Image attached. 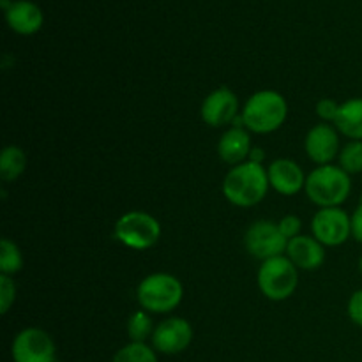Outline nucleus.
I'll use <instances>...</instances> for the list:
<instances>
[{"label":"nucleus","instance_id":"5","mask_svg":"<svg viewBox=\"0 0 362 362\" xmlns=\"http://www.w3.org/2000/svg\"><path fill=\"white\" fill-rule=\"evenodd\" d=\"M297 281H299L297 267L290 258H285L283 255L265 260L258 271V286L262 293L271 300L288 299L296 292Z\"/></svg>","mask_w":362,"mask_h":362},{"label":"nucleus","instance_id":"24","mask_svg":"<svg viewBox=\"0 0 362 362\" xmlns=\"http://www.w3.org/2000/svg\"><path fill=\"white\" fill-rule=\"evenodd\" d=\"M339 106H341V105H338L334 99H327V98L320 99V101H318V105H317L318 117H320V119H324L325 122L334 124L336 117H338V113H339Z\"/></svg>","mask_w":362,"mask_h":362},{"label":"nucleus","instance_id":"21","mask_svg":"<svg viewBox=\"0 0 362 362\" xmlns=\"http://www.w3.org/2000/svg\"><path fill=\"white\" fill-rule=\"evenodd\" d=\"M339 166L346 173H362V141L352 140L339 152Z\"/></svg>","mask_w":362,"mask_h":362},{"label":"nucleus","instance_id":"13","mask_svg":"<svg viewBox=\"0 0 362 362\" xmlns=\"http://www.w3.org/2000/svg\"><path fill=\"white\" fill-rule=\"evenodd\" d=\"M267 173L271 186L285 197H292L306 186V177L303 170L292 159H276L269 166Z\"/></svg>","mask_w":362,"mask_h":362},{"label":"nucleus","instance_id":"2","mask_svg":"<svg viewBox=\"0 0 362 362\" xmlns=\"http://www.w3.org/2000/svg\"><path fill=\"white\" fill-rule=\"evenodd\" d=\"M304 189H306L308 198L313 204L320 205L322 209L339 207L349 198L352 182H350V175L343 168L324 165L315 168L306 177Z\"/></svg>","mask_w":362,"mask_h":362},{"label":"nucleus","instance_id":"26","mask_svg":"<svg viewBox=\"0 0 362 362\" xmlns=\"http://www.w3.org/2000/svg\"><path fill=\"white\" fill-rule=\"evenodd\" d=\"M349 317L354 324H357L359 327H362V288L357 290L349 300Z\"/></svg>","mask_w":362,"mask_h":362},{"label":"nucleus","instance_id":"10","mask_svg":"<svg viewBox=\"0 0 362 362\" xmlns=\"http://www.w3.org/2000/svg\"><path fill=\"white\" fill-rule=\"evenodd\" d=\"M191 339H193V329H191L189 322L184 318H168L154 329L152 345L158 352L173 356V354L186 350Z\"/></svg>","mask_w":362,"mask_h":362},{"label":"nucleus","instance_id":"20","mask_svg":"<svg viewBox=\"0 0 362 362\" xmlns=\"http://www.w3.org/2000/svg\"><path fill=\"white\" fill-rule=\"evenodd\" d=\"M112 362H158L156 352L145 343H129L113 356Z\"/></svg>","mask_w":362,"mask_h":362},{"label":"nucleus","instance_id":"25","mask_svg":"<svg viewBox=\"0 0 362 362\" xmlns=\"http://www.w3.org/2000/svg\"><path fill=\"white\" fill-rule=\"evenodd\" d=\"M278 226H279V230H281L283 235L290 240V239H293V237L299 235L300 219L297 218V216H285V218L278 223Z\"/></svg>","mask_w":362,"mask_h":362},{"label":"nucleus","instance_id":"7","mask_svg":"<svg viewBox=\"0 0 362 362\" xmlns=\"http://www.w3.org/2000/svg\"><path fill=\"white\" fill-rule=\"evenodd\" d=\"M244 244L251 257L269 260V258L281 257L283 251H286L288 239L281 233L279 226L271 221H258L247 228Z\"/></svg>","mask_w":362,"mask_h":362},{"label":"nucleus","instance_id":"17","mask_svg":"<svg viewBox=\"0 0 362 362\" xmlns=\"http://www.w3.org/2000/svg\"><path fill=\"white\" fill-rule=\"evenodd\" d=\"M336 129L350 140L362 141V98L349 99L339 106V113L334 120Z\"/></svg>","mask_w":362,"mask_h":362},{"label":"nucleus","instance_id":"23","mask_svg":"<svg viewBox=\"0 0 362 362\" xmlns=\"http://www.w3.org/2000/svg\"><path fill=\"white\" fill-rule=\"evenodd\" d=\"M16 299V286L14 281L6 274H0V313L6 315L11 304Z\"/></svg>","mask_w":362,"mask_h":362},{"label":"nucleus","instance_id":"16","mask_svg":"<svg viewBox=\"0 0 362 362\" xmlns=\"http://www.w3.org/2000/svg\"><path fill=\"white\" fill-rule=\"evenodd\" d=\"M219 158L228 165H240L246 158H250L251 140L250 134L243 127H230L221 136L218 145Z\"/></svg>","mask_w":362,"mask_h":362},{"label":"nucleus","instance_id":"4","mask_svg":"<svg viewBox=\"0 0 362 362\" xmlns=\"http://www.w3.org/2000/svg\"><path fill=\"white\" fill-rule=\"evenodd\" d=\"M184 296V288L175 276L151 274L138 285L136 297L141 308L152 313H168L175 310Z\"/></svg>","mask_w":362,"mask_h":362},{"label":"nucleus","instance_id":"18","mask_svg":"<svg viewBox=\"0 0 362 362\" xmlns=\"http://www.w3.org/2000/svg\"><path fill=\"white\" fill-rule=\"evenodd\" d=\"M27 166V156L20 147L9 145L0 154V177L4 182H13L21 173L25 172Z\"/></svg>","mask_w":362,"mask_h":362},{"label":"nucleus","instance_id":"6","mask_svg":"<svg viewBox=\"0 0 362 362\" xmlns=\"http://www.w3.org/2000/svg\"><path fill=\"white\" fill-rule=\"evenodd\" d=\"M161 237V226L154 216L133 211L120 216L115 223V239L131 250H148Z\"/></svg>","mask_w":362,"mask_h":362},{"label":"nucleus","instance_id":"8","mask_svg":"<svg viewBox=\"0 0 362 362\" xmlns=\"http://www.w3.org/2000/svg\"><path fill=\"white\" fill-rule=\"evenodd\" d=\"M311 230L324 246H339L352 235V218L339 207L320 209L311 221Z\"/></svg>","mask_w":362,"mask_h":362},{"label":"nucleus","instance_id":"29","mask_svg":"<svg viewBox=\"0 0 362 362\" xmlns=\"http://www.w3.org/2000/svg\"><path fill=\"white\" fill-rule=\"evenodd\" d=\"M359 271H361V274H362V257H361V260H359Z\"/></svg>","mask_w":362,"mask_h":362},{"label":"nucleus","instance_id":"3","mask_svg":"<svg viewBox=\"0 0 362 362\" xmlns=\"http://www.w3.org/2000/svg\"><path fill=\"white\" fill-rule=\"evenodd\" d=\"M286 113L288 106L279 92L260 90L251 95L244 105V126L258 134L272 133L283 126Z\"/></svg>","mask_w":362,"mask_h":362},{"label":"nucleus","instance_id":"11","mask_svg":"<svg viewBox=\"0 0 362 362\" xmlns=\"http://www.w3.org/2000/svg\"><path fill=\"white\" fill-rule=\"evenodd\" d=\"M239 115V99L230 88L219 87L205 98L202 105V119L212 127L232 124Z\"/></svg>","mask_w":362,"mask_h":362},{"label":"nucleus","instance_id":"14","mask_svg":"<svg viewBox=\"0 0 362 362\" xmlns=\"http://www.w3.org/2000/svg\"><path fill=\"white\" fill-rule=\"evenodd\" d=\"M286 253L296 267L304 269V271H313L318 269L325 260L324 244L318 243L317 239H311L308 235H297L288 240Z\"/></svg>","mask_w":362,"mask_h":362},{"label":"nucleus","instance_id":"27","mask_svg":"<svg viewBox=\"0 0 362 362\" xmlns=\"http://www.w3.org/2000/svg\"><path fill=\"white\" fill-rule=\"evenodd\" d=\"M352 235L357 243L362 244V200L352 216Z\"/></svg>","mask_w":362,"mask_h":362},{"label":"nucleus","instance_id":"28","mask_svg":"<svg viewBox=\"0 0 362 362\" xmlns=\"http://www.w3.org/2000/svg\"><path fill=\"white\" fill-rule=\"evenodd\" d=\"M264 151H262L260 147H255V148H251V152H250V161H253V163H258V165H262V161H264Z\"/></svg>","mask_w":362,"mask_h":362},{"label":"nucleus","instance_id":"19","mask_svg":"<svg viewBox=\"0 0 362 362\" xmlns=\"http://www.w3.org/2000/svg\"><path fill=\"white\" fill-rule=\"evenodd\" d=\"M23 267V257L20 247L9 239L0 240V272L6 276L16 274Z\"/></svg>","mask_w":362,"mask_h":362},{"label":"nucleus","instance_id":"12","mask_svg":"<svg viewBox=\"0 0 362 362\" xmlns=\"http://www.w3.org/2000/svg\"><path fill=\"white\" fill-rule=\"evenodd\" d=\"M306 154L311 161L324 166L329 165L338 156L339 136L338 131L329 124H318L306 136Z\"/></svg>","mask_w":362,"mask_h":362},{"label":"nucleus","instance_id":"22","mask_svg":"<svg viewBox=\"0 0 362 362\" xmlns=\"http://www.w3.org/2000/svg\"><path fill=\"white\" fill-rule=\"evenodd\" d=\"M127 334L133 341L144 343L145 339L151 334H154L152 331V320L145 311H134L133 315L127 320Z\"/></svg>","mask_w":362,"mask_h":362},{"label":"nucleus","instance_id":"1","mask_svg":"<svg viewBox=\"0 0 362 362\" xmlns=\"http://www.w3.org/2000/svg\"><path fill=\"white\" fill-rule=\"evenodd\" d=\"M269 184V173L264 166L253 161L240 163L226 173L223 194L237 207H253L264 200Z\"/></svg>","mask_w":362,"mask_h":362},{"label":"nucleus","instance_id":"9","mask_svg":"<svg viewBox=\"0 0 362 362\" xmlns=\"http://www.w3.org/2000/svg\"><path fill=\"white\" fill-rule=\"evenodd\" d=\"M11 354L14 362H55V343L42 329L28 327L14 338Z\"/></svg>","mask_w":362,"mask_h":362},{"label":"nucleus","instance_id":"15","mask_svg":"<svg viewBox=\"0 0 362 362\" xmlns=\"http://www.w3.org/2000/svg\"><path fill=\"white\" fill-rule=\"evenodd\" d=\"M6 20L14 32L21 35L35 34L42 27V11L28 0H16L6 11Z\"/></svg>","mask_w":362,"mask_h":362}]
</instances>
